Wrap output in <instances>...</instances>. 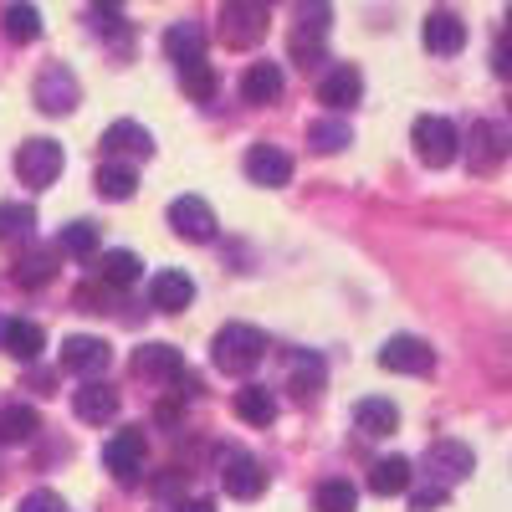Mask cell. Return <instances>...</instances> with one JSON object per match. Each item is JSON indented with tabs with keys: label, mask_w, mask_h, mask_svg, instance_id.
<instances>
[{
	"label": "cell",
	"mask_w": 512,
	"mask_h": 512,
	"mask_svg": "<svg viewBox=\"0 0 512 512\" xmlns=\"http://www.w3.org/2000/svg\"><path fill=\"white\" fill-rule=\"evenodd\" d=\"M169 226L185 241H216V210L200 195H180V200H169Z\"/></svg>",
	"instance_id": "cell-9"
},
{
	"label": "cell",
	"mask_w": 512,
	"mask_h": 512,
	"mask_svg": "<svg viewBox=\"0 0 512 512\" xmlns=\"http://www.w3.org/2000/svg\"><path fill=\"white\" fill-rule=\"evenodd\" d=\"M236 420L272 425L277 420V395L267 390V384H246V390H236Z\"/></svg>",
	"instance_id": "cell-28"
},
{
	"label": "cell",
	"mask_w": 512,
	"mask_h": 512,
	"mask_svg": "<svg viewBox=\"0 0 512 512\" xmlns=\"http://www.w3.org/2000/svg\"><path fill=\"white\" fill-rule=\"evenodd\" d=\"M472 466H477V456H472V446H461V441H436L431 451H425V472H431L441 487L472 477Z\"/></svg>",
	"instance_id": "cell-14"
},
{
	"label": "cell",
	"mask_w": 512,
	"mask_h": 512,
	"mask_svg": "<svg viewBox=\"0 0 512 512\" xmlns=\"http://www.w3.org/2000/svg\"><path fill=\"white\" fill-rule=\"evenodd\" d=\"M57 251H62V256H77V262L98 256V226H93V221H72V226L57 236Z\"/></svg>",
	"instance_id": "cell-35"
},
{
	"label": "cell",
	"mask_w": 512,
	"mask_h": 512,
	"mask_svg": "<svg viewBox=\"0 0 512 512\" xmlns=\"http://www.w3.org/2000/svg\"><path fill=\"white\" fill-rule=\"evenodd\" d=\"M113 364V349H108V338H88V333H72L67 344H62V369L67 374H82V379H93Z\"/></svg>",
	"instance_id": "cell-12"
},
{
	"label": "cell",
	"mask_w": 512,
	"mask_h": 512,
	"mask_svg": "<svg viewBox=\"0 0 512 512\" xmlns=\"http://www.w3.org/2000/svg\"><path fill=\"white\" fill-rule=\"evenodd\" d=\"M359 98H364V77H359V67L338 62L333 72H323V82H318V103H323L328 113H349Z\"/></svg>",
	"instance_id": "cell-13"
},
{
	"label": "cell",
	"mask_w": 512,
	"mask_h": 512,
	"mask_svg": "<svg viewBox=\"0 0 512 512\" xmlns=\"http://www.w3.org/2000/svg\"><path fill=\"white\" fill-rule=\"evenodd\" d=\"M354 425H359L364 436H395L400 431V405L384 400V395H364L354 405Z\"/></svg>",
	"instance_id": "cell-22"
},
{
	"label": "cell",
	"mask_w": 512,
	"mask_h": 512,
	"mask_svg": "<svg viewBox=\"0 0 512 512\" xmlns=\"http://www.w3.org/2000/svg\"><path fill=\"white\" fill-rule=\"evenodd\" d=\"M31 226H36L31 205H0V241H26Z\"/></svg>",
	"instance_id": "cell-37"
},
{
	"label": "cell",
	"mask_w": 512,
	"mask_h": 512,
	"mask_svg": "<svg viewBox=\"0 0 512 512\" xmlns=\"http://www.w3.org/2000/svg\"><path fill=\"white\" fill-rule=\"evenodd\" d=\"M77 308H82V313H113L108 297H103V287H82V292H77Z\"/></svg>",
	"instance_id": "cell-40"
},
{
	"label": "cell",
	"mask_w": 512,
	"mask_h": 512,
	"mask_svg": "<svg viewBox=\"0 0 512 512\" xmlns=\"http://www.w3.org/2000/svg\"><path fill=\"white\" fill-rule=\"evenodd\" d=\"M507 31H512V6H507Z\"/></svg>",
	"instance_id": "cell-45"
},
{
	"label": "cell",
	"mask_w": 512,
	"mask_h": 512,
	"mask_svg": "<svg viewBox=\"0 0 512 512\" xmlns=\"http://www.w3.org/2000/svg\"><path fill=\"white\" fill-rule=\"evenodd\" d=\"M103 154H134V159H149L154 154V134L134 118H118L103 128Z\"/></svg>",
	"instance_id": "cell-21"
},
{
	"label": "cell",
	"mask_w": 512,
	"mask_h": 512,
	"mask_svg": "<svg viewBox=\"0 0 512 512\" xmlns=\"http://www.w3.org/2000/svg\"><path fill=\"white\" fill-rule=\"evenodd\" d=\"M128 369H134L139 379H164L169 384V379L185 369V359H180V349H169V344H144V349H134Z\"/></svg>",
	"instance_id": "cell-23"
},
{
	"label": "cell",
	"mask_w": 512,
	"mask_h": 512,
	"mask_svg": "<svg viewBox=\"0 0 512 512\" xmlns=\"http://www.w3.org/2000/svg\"><path fill=\"white\" fill-rule=\"evenodd\" d=\"M282 88H287V77H282V67H277V62H251V67L241 72V98H246V103H256V108L277 103V98H282Z\"/></svg>",
	"instance_id": "cell-20"
},
{
	"label": "cell",
	"mask_w": 512,
	"mask_h": 512,
	"mask_svg": "<svg viewBox=\"0 0 512 512\" xmlns=\"http://www.w3.org/2000/svg\"><path fill=\"white\" fill-rule=\"evenodd\" d=\"M410 139H415V154L420 164H431V169H446L456 154H461V134H456V123L441 118V113H420L415 128H410Z\"/></svg>",
	"instance_id": "cell-3"
},
{
	"label": "cell",
	"mask_w": 512,
	"mask_h": 512,
	"mask_svg": "<svg viewBox=\"0 0 512 512\" xmlns=\"http://www.w3.org/2000/svg\"><path fill=\"white\" fill-rule=\"evenodd\" d=\"M16 512H67V502H62L57 492H31Z\"/></svg>",
	"instance_id": "cell-39"
},
{
	"label": "cell",
	"mask_w": 512,
	"mask_h": 512,
	"mask_svg": "<svg viewBox=\"0 0 512 512\" xmlns=\"http://www.w3.org/2000/svg\"><path fill=\"white\" fill-rule=\"evenodd\" d=\"M98 195L103 200H134L139 195V175L128 164L108 159V164H98Z\"/></svg>",
	"instance_id": "cell-31"
},
{
	"label": "cell",
	"mask_w": 512,
	"mask_h": 512,
	"mask_svg": "<svg viewBox=\"0 0 512 512\" xmlns=\"http://www.w3.org/2000/svg\"><path fill=\"white\" fill-rule=\"evenodd\" d=\"M62 164H67V154H62L57 139H26L16 149V180L26 190H47V185H57Z\"/></svg>",
	"instance_id": "cell-4"
},
{
	"label": "cell",
	"mask_w": 512,
	"mask_h": 512,
	"mask_svg": "<svg viewBox=\"0 0 512 512\" xmlns=\"http://www.w3.org/2000/svg\"><path fill=\"white\" fill-rule=\"evenodd\" d=\"M354 507H359L354 482H344V477L318 482V492H313V512H354Z\"/></svg>",
	"instance_id": "cell-33"
},
{
	"label": "cell",
	"mask_w": 512,
	"mask_h": 512,
	"mask_svg": "<svg viewBox=\"0 0 512 512\" xmlns=\"http://www.w3.org/2000/svg\"><path fill=\"white\" fill-rule=\"evenodd\" d=\"M0 31H6L11 41H36L41 36V11L36 6H26V0H16V6H6V16H0Z\"/></svg>",
	"instance_id": "cell-34"
},
{
	"label": "cell",
	"mask_w": 512,
	"mask_h": 512,
	"mask_svg": "<svg viewBox=\"0 0 512 512\" xmlns=\"http://www.w3.org/2000/svg\"><path fill=\"white\" fill-rule=\"evenodd\" d=\"M36 108L41 113H52V118H67L77 103H82V88H77V77H72V67H62V62H47L36 72Z\"/></svg>",
	"instance_id": "cell-5"
},
{
	"label": "cell",
	"mask_w": 512,
	"mask_h": 512,
	"mask_svg": "<svg viewBox=\"0 0 512 512\" xmlns=\"http://www.w3.org/2000/svg\"><path fill=\"white\" fill-rule=\"evenodd\" d=\"M144 277V262H139V256L134 251H103V262H98V282L103 287H113V292H123V287H134Z\"/></svg>",
	"instance_id": "cell-27"
},
{
	"label": "cell",
	"mask_w": 512,
	"mask_h": 512,
	"mask_svg": "<svg viewBox=\"0 0 512 512\" xmlns=\"http://www.w3.org/2000/svg\"><path fill=\"white\" fill-rule=\"evenodd\" d=\"M420 36H425V52L456 57L466 47V21L451 16V11H431V16H425V26H420Z\"/></svg>",
	"instance_id": "cell-16"
},
{
	"label": "cell",
	"mask_w": 512,
	"mask_h": 512,
	"mask_svg": "<svg viewBox=\"0 0 512 512\" xmlns=\"http://www.w3.org/2000/svg\"><path fill=\"white\" fill-rule=\"evenodd\" d=\"M323 31H328V6L323 0H303V21L292 26L287 52L297 67H318L323 62Z\"/></svg>",
	"instance_id": "cell-6"
},
{
	"label": "cell",
	"mask_w": 512,
	"mask_h": 512,
	"mask_svg": "<svg viewBox=\"0 0 512 512\" xmlns=\"http://www.w3.org/2000/svg\"><path fill=\"white\" fill-rule=\"evenodd\" d=\"M246 180L251 185H267V190L287 185L292 180V154L282 144H251L246 149Z\"/></svg>",
	"instance_id": "cell-11"
},
{
	"label": "cell",
	"mask_w": 512,
	"mask_h": 512,
	"mask_svg": "<svg viewBox=\"0 0 512 512\" xmlns=\"http://www.w3.org/2000/svg\"><path fill=\"white\" fill-rule=\"evenodd\" d=\"M154 415H159V425H180V405H175V400H164Z\"/></svg>",
	"instance_id": "cell-42"
},
{
	"label": "cell",
	"mask_w": 512,
	"mask_h": 512,
	"mask_svg": "<svg viewBox=\"0 0 512 512\" xmlns=\"http://www.w3.org/2000/svg\"><path fill=\"white\" fill-rule=\"evenodd\" d=\"M410 482H415V466L405 456H384V461H374V472H369V492L374 497H400V492H410Z\"/></svg>",
	"instance_id": "cell-26"
},
{
	"label": "cell",
	"mask_w": 512,
	"mask_h": 512,
	"mask_svg": "<svg viewBox=\"0 0 512 512\" xmlns=\"http://www.w3.org/2000/svg\"><path fill=\"white\" fill-rule=\"evenodd\" d=\"M149 297H154L159 313H185V308L195 303V282H190L185 272L169 267V272H159V277L149 282Z\"/></svg>",
	"instance_id": "cell-24"
},
{
	"label": "cell",
	"mask_w": 512,
	"mask_h": 512,
	"mask_svg": "<svg viewBox=\"0 0 512 512\" xmlns=\"http://www.w3.org/2000/svg\"><path fill=\"white\" fill-rule=\"evenodd\" d=\"M226 492H231L236 502L262 497V492H267V466L256 461V456H231V466H226Z\"/></svg>",
	"instance_id": "cell-25"
},
{
	"label": "cell",
	"mask_w": 512,
	"mask_h": 512,
	"mask_svg": "<svg viewBox=\"0 0 512 512\" xmlns=\"http://www.w3.org/2000/svg\"><path fill=\"white\" fill-rule=\"evenodd\" d=\"M308 144H313L318 154H338V149H349V144H354V128H349L344 118H333V113H328V118H318V123L308 128Z\"/></svg>",
	"instance_id": "cell-32"
},
{
	"label": "cell",
	"mask_w": 512,
	"mask_h": 512,
	"mask_svg": "<svg viewBox=\"0 0 512 512\" xmlns=\"http://www.w3.org/2000/svg\"><path fill=\"white\" fill-rule=\"evenodd\" d=\"M180 88H185L195 103H210V98H216V88H221V77H216V67H210V62L200 57V62L180 67Z\"/></svg>",
	"instance_id": "cell-36"
},
{
	"label": "cell",
	"mask_w": 512,
	"mask_h": 512,
	"mask_svg": "<svg viewBox=\"0 0 512 512\" xmlns=\"http://www.w3.org/2000/svg\"><path fill=\"white\" fill-rule=\"evenodd\" d=\"M436 507H446V487H441V482L410 492V512H436Z\"/></svg>",
	"instance_id": "cell-38"
},
{
	"label": "cell",
	"mask_w": 512,
	"mask_h": 512,
	"mask_svg": "<svg viewBox=\"0 0 512 512\" xmlns=\"http://www.w3.org/2000/svg\"><path fill=\"white\" fill-rule=\"evenodd\" d=\"M180 512H216V502H210V497H190V502H180Z\"/></svg>",
	"instance_id": "cell-43"
},
{
	"label": "cell",
	"mask_w": 512,
	"mask_h": 512,
	"mask_svg": "<svg viewBox=\"0 0 512 512\" xmlns=\"http://www.w3.org/2000/svg\"><path fill=\"white\" fill-rule=\"evenodd\" d=\"M492 72H497V77H512V47H497V52H492Z\"/></svg>",
	"instance_id": "cell-41"
},
{
	"label": "cell",
	"mask_w": 512,
	"mask_h": 512,
	"mask_svg": "<svg viewBox=\"0 0 512 512\" xmlns=\"http://www.w3.org/2000/svg\"><path fill=\"white\" fill-rule=\"evenodd\" d=\"M379 369H390V374H431L436 369V354L425 338H410V333H395L390 344L379 349Z\"/></svg>",
	"instance_id": "cell-8"
},
{
	"label": "cell",
	"mask_w": 512,
	"mask_h": 512,
	"mask_svg": "<svg viewBox=\"0 0 512 512\" xmlns=\"http://www.w3.org/2000/svg\"><path fill=\"white\" fill-rule=\"evenodd\" d=\"M144 456H149V441H144V431H118L108 446H103V466L118 477V482H144Z\"/></svg>",
	"instance_id": "cell-7"
},
{
	"label": "cell",
	"mask_w": 512,
	"mask_h": 512,
	"mask_svg": "<svg viewBox=\"0 0 512 512\" xmlns=\"http://www.w3.org/2000/svg\"><path fill=\"white\" fill-rule=\"evenodd\" d=\"M52 277H57V251H47V246L26 251L21 262L11 267V282L16 287H41V282H52Z\"/></svg>",
	"instance_id": "cell-30"
},
{
	"label": "cell",
	"mask_w": 512,
	"mask_h": 512,
	"mask_svg": "<svg viewBox=\"0 0 512 512\" xmlns=\"http://www.w3.org/2000/svg\"><path fill=\"white\" fill-rule=\"evenodd\" d=\"M72 410H77V420H88V425H108L118 415V390H113V384H103V379H82Z\"/></svg>",
	"instance_id": "cell-19"
},
{
	"label": "cell",
	"mask_w": 512,
	"mask_h": 512,
	"mask_svg": "<svg viewBox=\"0 0 512 512\" xmlns=\"http://www.w3.org/2000/svg\"><path fill=\"white\" fill-rule=\"evenodd\" d=\"M0 349H6L11 359L31 364L41 349H47V333H41V323L31 318H0Z\"/></svg>",
	"instance_id": "cell-17"
},
{
	"label": "cell",
	"mask_w": 512,
	"mask_h": 512,
	"mask_svg": "<svg viewBox=\"0 0 512 512\" xmlns=\"http://www.w3.org/2000/svg\"><path fill=\"white\" fill-rule=\"evenodd\" d=\"M93 6H98V11H118V0H93Z\"/></svg>",
	"instance_id": "cell-44"
},
{
	"label": "cell",
	"mask_w": 512,
	"mask_h": 512,
	"mask_svg": "<svg viewBox=\"0 0 512 512\" xmlns=\"http://www.w3.org/2000/svg\"><path fill=\"white\" fill-rule=\"evenodd\" d=\"M41 431V415L31 405H6L0 410V446H26Z\"/></svg>",
	"instance_id": "cell-29"
},
{
	"label": "cell",
	"mask_w": 512,
	"mask_h": 512,
	"mask_svg": "<svg viewBox=\"0 0 512 512\" xmlns=\"http://www.w3.org/2000/svg\"><path fill=\"white\" fill-rule=\"evenodd\" d=\"M323 379H328L323 354H313V349H297V354L287 359V390H292L297 400H318Z\"/></svg>",
	"instance_id": "cell-18"
},
{
	"label": "cell",
	"mask_w": 512,
	"mask_h": 512,
	"mask_svg": "<svg viewBox=\"0 0 512 512\" xmlns=\"http://www.w3.org/2000/svg\"><path fill=\"white\" fill-rule=\"evenodd\" d=\"M267 354V333L251 328V323H226L216 338H210V364H216L221 374H251L256 364H262Z\"/></svg>",
	"instance_id": "cell-1"
},
{
	"label": "cell",
	"mask_w": 512,
	"mask_h": 512,
	"mask_svg": "<svg viewBox=\"0 0 512 512\" xmlns=\"http://www.w3.org/2000/svg\"><path fill=\"white\" fill-rule=\"evenodd\" d=\"M507 149H512V134L482 118V123H472V144H466V164H472L477 175H492V169L507 159Z\"/></svg>",
	"instance_id": "cell-10"
},
{
	"label": "cell",
	"mask_w": 512,
	"mask_h": 512,
	"mask_svg": "<svg viewBox=\"0 0 512 512\" xmlns=\"http://www.w3.org/2000/svg\"><path fill=\"white\" fill-rule=\"evenodd\" d=\"M205 47H210V31H205L200 21H175V26L164 31V57L175 62V67L200 62V57H205Z\"/></svg>",
	"instance_id": "cell-15"
},
{
	"label": "cell",
	"mask_w": 512,
	"mask_h": 512,
	"mask_svg": "<svg viewBox=\"0 0 512 512\" xmlns=\"http://www.w3.org/2000/svg\"><path fill=\"white\" fill-rule=\"evenodd\" d=\"M267 0H226L221 6V21H216V31H221V41L231 52H251L256 41L267 36Z\"/></svg>",
	"instance_id": "cell-2"
}]
</instances>
